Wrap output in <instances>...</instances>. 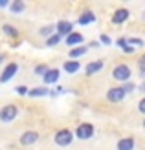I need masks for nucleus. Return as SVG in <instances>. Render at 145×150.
<instances>
[{"label": "nucleus", "instance_id": "23", "mask_svg": "<svg viewBox=\"0 0 145 150\" xmlns=\"http://www.w3.org/2000/svg\"><path fill=\"white\" fill-rule=\"evenodd\" d=\"M121 88H123L125 93H132L134 90H136V84H134L132 81H129V82H125V84H121Z\"/></svg>", "mask_w": 145, "mask_h": 150}, {"label": "nucleus", "instance_id": "18", "mask_svg": "<svg viewBox=\"0 0 145 150\" xmlns=\"http://www.w3.org/2000/svg\"><path fill=\"white\" fill-rule=\"evenodd\" d=\"M24 9H26V4L22 2V0H15V2L9 4V11L11 13H22Z\"/></svg>", "mask_w": 145, "mask_h": 150}, {"label": "nucleus", "instance_id": "14", "mask_svg": "<svg viewBox=\"0 0 145 150\" xmlns=\"http://www.w3.org/2000/svg\"><path fill=\"white\" fill-rule=\"evenodd\" d=\"M103 66H105L103 61H92V62L86 64L85 71H86V75H94V73H97L99 70H103Z\"/></svg>", "mask_w": 145, "mask_h": 150}, {"label": "nucleus", "instance_id": "9", "mask_svg": "<svg viewBox=\"0 0 145 150\" xmlns=\"http://www.w3.org/2000/svg\"><path fill=\"white\" fill-rule=\"evenodd\" d=\"M59 77H61V71H59V68H50V70L46 71V75L42 77L44 86H48V84H55V82L59 81Z\"/></svg>", "mask_w": 145, "mask_h": 150}, {"label": "nucleus", "instance_id": "2", "mask_svg": "<svg viewBox=\"0 0 145 150\" xmlns=\"http://www.w3.org/2000/svg\"><path fill=\"white\" fill-rule=\"evenodd\" d=\"M19 115V108L15 104H6L0 108V121L2 123H11L15 121V117Z\"/></svg>", "mask_w": 145, "mask_h": 150}, {"label": "nucleus", "instance_id": "25", "mask_svg": "<svg viewBox=\"0 0 145 150\" xmlns=\"http://www.w3.org/2000/svg\"><path fill=\"white\" fill-rule=\"evenodd\" d=\"M129 44H131V46H134V48H136V46H143L145 42H143L141 39H138V37H131V39H129Z\"/></svg>", "mask_w": 145, "mask_h": 150}, {"label": "nucleus", "instance_id": "20", "mask_svg": "<svg viewBox=\"0 0 145 150\" xmlns=\"http://www.w3.org/2000/svg\"><path fill=\"white\" fill-rule=\"evenodd\" d=\"M57 31H53V26H44V28H41L39 29V35L41 37H46V39H50L51 35H55Z\"/></svg>", "mask_w": 145, "mask_h": 150}, {"label": "nucleus", "instance_id": "13", "mask_svg": "<svg viewBox=\"0 0 145 150\" xmlns=\"http://www.w3.org/2000/svg\"><path fill=\"white\" fill-rule=\"evenodd\" d=\"M92 22H96V15H94L92 11L81 13L79 18H77V24H81V26H88V24H92Z\"/></svg>", "mask_w": 145, "mask_h": 150}, {"label": "nucleus", "instance_id": "19", "mask_svg": "<svg viewBox=\"0 0 145 150\" xmlns=\"http://www.w3.org/2000/svg\"><path fill=\"white\" fill-rule=\"evenodd\" d=\"M2 31H4L7 37H19V29L15 28V26H11V24H4V26H2Z\"/></svg>", "mask_w": 145, "mask_h": 150}, {"label": "nucleus", "instance_id": "35", "mask_svg": "<svg viewBox=\"0 0 145 150\" xmlns=\"http://www.w3.org/2000/svg\"><path fill=\"white\" fill-rule=\"evenodd\" d=\"M0 62H4V55H0Z\"/></svg>", "mask_w": 145, "mask_h": 150}, {"label": "nucleus", "instance_id": "17", "mask_svg": "<svg viewBox=\"0 0 145 150\" xmlns=\"http://www.w3.org/2000/svg\"><path fill=\"white\" fill-rule=\"evenodd\" d=\"M29 97H46V95H50V90L46 88V86H37V88H31L29 90V93H28Z\"/></svg>", "mask_w": 145, "mask_h": 150}, {"label": "nucleus", "instance_id": "11", "mask_svg": "<svg viewBox=\"0 0 145 150\" xmlns=\"http://www.w3.org/2000/svg\"><path fill=\"white\" fill-rule=\"evenodd\" d=\"M83 40H85V37H83L81 33H77V31H74L72 35H68L66 39H64V42H66L70 48H77V46H81Z\"/></svg>", "mask_w": 145, "mask_h": 150}, {"label": "nucleus", "instance_id": "22", "mask_svg": "<svg viewBox=\"0 0 145 150\" xmlns=\"http://www.w3.org/2000/svg\"><path fill=\"white\" fill-rule=\"evenodd\" d=\"M48 70H50V68H48V64H37L33 71H35V75H39V77H44Z\"/></svg>", "mask_w": 145, "mask_h": 150}, {"label": "nucleus", "instance_id": "34", "mask_svg": "<svg viewBox=\"0 0 145 150\" xmlns=\"http://www.w3.org/2000/svg\"><path fill=\"white\" fill-rule=\"evenodd\" d=\"M140 77H141V79L145 81V70H140Z\"/></svg>", "mask_w": 145, "mask_h": 150}, {"label": "nucleus", "instance_id": "26", "mask_svg": "<svg viewBox=\"0 0 145 150\" xmlns=\"http://www.w3.org/2000/svg\"><path fill=\"white\" fill-rule=\"evenodd\" d=\"M15 92H17L19 95H28V93H29V88H28V86H24V84H20V86L15 88Z\"/></svg>", "mask_w": 145, "mask_h": 150}, {"label": "nucleus", "instance_id": "7", "mask_svg": "<svg viewBox=\"0 0 145 150\" xmlns=\"http://www.w3.org/2000/svg\"><path fill=\"white\" fill-rule=\"evenodd\" d=\"M55 29H57V35H61L63 39H66L68 35L74 33V24H72L70 20H59L57 26H55Z\"/></svg>", "mask_w": 145, "mask_h": 150}, {"label": "nucleus", "instance_id": "36", "mask_svg": "<svg viewBox=\"0 0 145 150\" xmlns=\"http://www.w3.org/2000/svg\"><path fill=\"white\" fill-rule=\"evenodd\" d=\"M143 126H145V119H143Z\"/></svg>", "mask_w": 145, "mask_h": 150}, {"label": "nucleus", "instance_id": "33", "mask_svg": "<svg viewBox=\"0 0 145 150\" xmlns=\"http://www.w3.org/2000/svg\"><path fill=\"white\" fill-rule=\"evenodd\" d=\"M140 92H143V93H145V81L141 82V86H140Z\"/></svg>", "mask_w": 145, "mask_h": 150}, {"label": "nucleus", "instance_id": "8", "mask_svg": "<svg viewBox=\"0 0 145 150\" xmlns=\"http://www.w3.org/2000/svg\"><path fill=\"white\" fill-rule=\"evenodd\" d=\"M37 141H39V134L35 130H28V132H24L20 136V145H24V146H31V145L37 143Z\"/></svg>", "mask_w": 145, "mask_h": 150}, {"label": "nucleus", "instance_id": "28", "mask_svg": "<svg viewBox=\"0 0 145 150\" xmlns=\"http://www.w3.org/2000/svg\"><path fill=\"white\" fill-rule=\"evenodd\" d=\"M134 50H136L134 46H131V44H127V46L123 48V53H134Z\"/></svg>", "mask_w": 145, "mask_h": 150}, {"label": "nucleus", "instance_id": "5", "mask_svg": "<svg viewBox=\"0 0 145 150\" xmlns=\"http://www.w3.org/2000/svg\"><path fill=\"white\" fill-rule=\"evenodd\" d=\"M17 71H19V64L17 62H9L6 66V68L2 70V73H0V82H7V81H11L15 75H17Z\"/></svg>", "mask_w": 145, "mask_h": 150}, {"label": "nucleus", "instance_id": "4", "mask_svg": "<svg viewBox=\"0 0 145 150\" xmlns=\"http://www.w3.org/2000/svg\"><path fill=\"white\" fill-rule=\"evenodd\" d=\"M75 137L77 139H90L94 136V126L90 125V123H81L77 128H75Z\"/></svg>", "mask_w": 145, "mask_h": 150}, {"label": "nucleus", "instance_id": "27", "mask_svg": "<svg viewBox=\"0 0 145 150\" xmlns=\"http://www.w3.org/2000/svg\"><path fill=\"white\" fill-rule=\"evenodd\" d=\"M116 44H118V48H121V50H123V48L127 46V44H129V39H125V37H121V39H118V40H116Z\"/></svg>", "mask_w": 145, "mask_h": 150}, {"label": "nucleus", "instance_id": "31", "mask_svg": "<svg viewBox=\"0 0 145 150\" xmlns=\"http://www.w3.org/2000/svg\"><path fill=\"white\" fill-rule=\"evenodd\" d=\"M11 2H7V0H0V7H6V6H9Z\"/></svg>", "mask_w": 145, "mask_h": 150}, {"label": "nucleus", "instance_id": "15", "mask_svg": "<svg viewBox=\"0 0 145 150\" xmlns=\"http://www.w3.org/2000/svg\"><path fill=\"white\" fill-rule=\"evenodd\" d=\"M88 51L86 46H77V48H72L70 50V53H68V57H70V61H77L79 57H83Z\"/></svg>", "mask_w": 145, "mask_h": 150}, {"label": "nucleus", "instance_id": "12", "mask_svg": "<svg viewBox=\"0 0 145 150\" xmlns=\"http://www.w3.org/2000/svg\"><path fill=\"white\" fill-rule=\"evenodd\" d=\"M134 146H136L134 137H123V139H119L118 145H116L118 150H134Z\"/></svg>", "mask_w": 145, "mask_h": 150}, {"label": "nucleus", "instance_id": "16", "mask_svg": "<svg viewBox=\"0 0 145 150\" xmlns=\"http://www.w3.org/2000/svg\"><path fill=\"white\" fill-rule=\"evenodd\" d=\"M79 68H81V62H79V61H66V62L63 64V70H64L66 73H77Z\"/></svg>", "mask_w": 145, "mask_h": 150}, {"label": "nucleus", "instance_id": "24", "mask_svg": "<svg viewBox=\"0 0 145 150\" xmlns=\"http://www.w3.org/2000/svg\"><path fill=\"white\" fill-rule=\"evenodd\" d=\"M99 44H103V46H110V44H112V39H110L106 33H101V35H99Z\"/></svg>", "mask_w": 145, "mask_h": 150}, {"label": "nucleus", "instance_id": "29", "mask_svg": "<svg viewBox=\"0 0 145 150\" xmlns=\"http://www.w3.org/2000/svg\"><path fill=\"white\" fill-rule=\"evenodd\" d=\"M138 66H140V70H145V55H141L138 59Z\"/></svg>", "mask_w": 145, "mask_h": 150}, {"label": "nucleus", "instance_id": "32", "mask_svg": "<svg viewBox=\"0 0 145 150\" xmlns=\"http://www.w3.org/2000/svg\"><path fill=\"white\" fill-rule=\"evenodd\" d=\"M97 46H99V42H96V40L90 42V48H97Z\"/></svg>", "mask_w": 145, "mask_h": 150}, {"label": "nucleus", "instance_id": "30", "mask_svg": "<svg viewBox=\"0 0 145 150\" xmlns=\"http://www.w3.org/2000/svg\"><path fill=\"white\" fill-rule=\"evenodd\" d=\"M138 110L141 112V114H145V97H143V99L138 103Z\"/></svg>", "mask_w": 145, "mask_h": 150}, {"label": "nucleus", "instance_id": "1", "mask_svg": "<svg viewBox=\"0 0 145 150\" xmlns=\"http://www.w3.org/2000/svg\"><path fill=\"white\" fill-rule=\"evenodd\" d=\"M112 77L125 84V82L131 81L132 71H131V68H129L127 64H118V66H114V70H112Z\"/></svg>", "mask_w": 145, "mask_h": 150}, {"label": "nucleus", "instance_id": "6", "mask_svg": "<svg viewBox=\"0 0 145 150\" xmlns=\"http://www.w3.org/2000/svg\"><path fill=\"white\" fill-rule=\"evenodd\" d=\"M125 92L121 86H114V88H109V92H106V99H109L110 103H121L125 99Z\"/></svg>", "mask_w": 145, "mask_h": 150}, {"label": "nucleus", "instance_id": "3", "mask_svg": "<svg viewBox=\"0 0 145 150\" xmlns=\"http://www.w3.org/2000/svg\"><path fill=\"white\" fill-rule=\"evenodd\" d=\"M55 143L59 146H68L74 141V132L72 130H68V128H61L59 132H55Z\"/></svg>", "mask_w": 145, "mask_h": 150}, {"label": "nucleus", "instance_id": "21", "mask_svg": "<svg viewBox=\"0 0 145 150\" xmlns=\"http://www.w3.org/2000/svg\"><path fill=\"white\" fill-rule=\"evenodd\" d=\"M61 40H63V37L55 33V35H51L50 39H46V46H48V48H53V46H57Z\"/></svg>", "mask_w": 145, "mask_h": 150}, {"label": "nucleus", "instance_id": "10", "mask_svg": "<svg viewBox=\"0 0 145 150\" xmlns=\"http://www.w3.org/2000/svg\"><path fill=\"white\" fill-rule=\"evenodd\" d=\"M129 15H131V11H129L127 7H119V9L114 11V15H112V22H114V24H123V22L129 18Z\"/></svg>", "mask_w": 145, "mask_h": 150}]
</instances>
